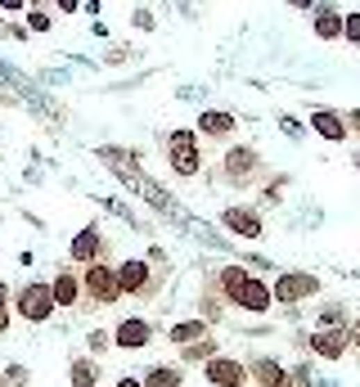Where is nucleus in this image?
Masks as SVG:
<instances>
[{
  "mask_svg": "<svg viewBox=\"0 0 360 387\" xmlns=\"http://www.w3.org/2000/svg\"><path fill=\"white\" fill-rule=\"evenodd\" d=\"M9 36H14V41H27V23H9Z\"/></svg>",
  "mask_w": 360,
  "mask_h": 387,
  "instance_id": "obj_33",
  "label": "nucleus"
},
{
  "mask_svg": "<svg viewBox=\"0 0 360 387\" xmlns=\"http://www.w3.org/2000/svg\"><path fill=\"white\" fill-rule=\"evenodd\" d=\"M9 324H14V293H9V284L0 279V338L9 334Z\"/></svg>",
  "mask_w": 360,
  "mask_h": 387,
  "instance_id": "obj_25",
  "label": "nucleus"
},
{
  "mask_svg": "<svg viewBox=\"0 0 360 387\" xmlns=\"http://www.w3.org/2000/svg\"><path fill=\"white\" fill-rule=\"evenodd\" d=\"M270 293L279 306H302V302H311L320 293V275H311V270H279Z\"/></svg>",
  "mask_w": 360,
  "mask_h": 387,
  "instance_id": "obj_6",
  "label": "nucleus"
},
{
  "mask_svg": "<svg viewBox=\"0 0 360 387\" xmlns=\"http://www.w3.org/2000/svg\"><path fill=\"white\" fill-rule=\"evenodd\" d=\"M248 383L252 387H297L293 383V370H284L275 356H252L248 361Z\"/></svg>",
  "mask_w": 360,
  "mask_h": 387,
  "instance_id": "obj_13",
  "label": "nucleus"
},
{
  "mask_svg": "<svg viewBox=\"0 0 360 387\" xmlns=\"http://www.w3.org/2000/svg\"><path fill=\"white\" fill-rule=\"evenodd\" d=\"M212 334V324H207V320H176L172 329H167V343L172 347H189V343H198V338H207Z\"/></svg>",
  "mask_w": 360,
  "mask_h": 387,
  "instance_id": "obj_19",
  "label": "nucleus"
},
{
  "mask_svg": "<svg viewBox=\"0 0 360 387\" xmlns=\"http://www.w3.org/2000/svg\"><path fill=\"white\" fill-rule=\"evenodd\" d=\"M216 347H221V343H216V338L212 334H207V338H198V343H189V347H180V365H198V361H212V356H216Z\"/></svg>",
  "mask_w": 360,
  "mask_h": 387,
  "instance_id": "obj_23",
  "label": "nucleus"
},
{
  "mask_svg": "<svg viewBox=\"0 0 360 387\" xmlns=\"http://www.w3.org/2000/svg\"><path fill=\"white\" fill-rule=\"evenodd\" d=\"M54 9H59V14H77L81 0H54Z\"/></svg>",
  "mask_w": 360,
  "mask_h": 387,
  "instance_id": "obj_31",
  "label": "nucleus"
},
{
  "mask_svg": "<svg viewBox=\"0 0 360 387\" xmlns=\"http://www.w3.org/2000/svg\"><path fill=\"white\" fill-rule=\"evenodd\" d=\"M99 387H104V383H99Z\"/></svg>",
  "mask_w": 360,
  "mask_h": 387,
  "instance_id": "obj_38",
  "label": "nucleus"
},
{
  "mask_svg": "<svg viewBox=\"0 0 360 387\" xmlns=\"http://www.w3.org/2000/svg\"><path fill=\"white\" fill-rule=\"evenodd\" d=\"M163 154H167V167H172L176 181H198L203 176V140H198V131H189V126L167 131Z\"/></svg>",
  "mask_w": 360,
  "mask_h": 387,
  "instance_id": "obj_1",
  "label": "nucleus"
},
{
  "mask_svg": "<svg viewBox=\"0 0 360 387\" xmlns=\"http://www.w3.org/2000/svg\"><path fill=\"white\" fill-rule=\"evenodd\" d=\"M261 167H266V163H261V154H257L252 145H230V149L221 154V181L248 190V185L261 176Z\"/></svg>",
  "mask_w": 360,
  "mask_h": 387,
  "instance_id": "obj_5",
  "label": "nucleus"
},
{
  "mask_svg": "<svg viewBox=\"0 0 360 387\" xmlns=\"http://www.w3.org/2000/svg\"><path fill=\"white\" fill-rule=\"evenodd\" d=\"M163 270L167 266H154V261L145 257H126L113 266V275H117V293L122 297H154L158 284H163Z\"/></svg>",
  "mask_w": 360,
  "mask_h": 387,
  "instance_id": "obj_2",
  "label": "nucleus"
},
{
  "mask_svg": "<svg viewBox=\"0 0 360 387\" xmlns=\"http://www.w3.org/2000/svg\"><path fill=\"white\" fill-rule=\"evenodd\" d=\"M279 126L288 131V135H302V126H297V117H279Z\"/></svg>",
  "mask_w": 360,
  "mask_h": 387,
  "instance_id": "obj_34",
  "label": "nucleus"
},
{
  "mask_svg": "<svg viewBox=\"0 0 360 387\" xmlns=\"http://www.w3.org/2000/svg\"><path fill=\"white\" fill-rule=\"evenodd\" d=\"M23 5H27V0H0V9H5V14H23Z\"/></svg>",
  "mask_w": 360,
  "mask_h": 387,
  "instance_id": "obj_32",
  "label": "nucleus"
},
{
  "mask_svg": "<svg viewBox=\"0 0 360 387\" xmlns=\"http://www.w3.org/2000/svg\"><path fill=\"white\" fill-rule=\"evenodd\" d=\"M234 306H239L243 315H266V311L275 306V293H270V284L261 275H248L243 288H239V297H234Z\"/></svg>",
  "mask_w": 360,
  "mask_h": 387,
  "instance_id": "obj_12",
  "label": "nucleus"
},
{
  "mask_svg": "<svg viewBox=\"0 0 360 387\" xmlns=\"http://www.w3.org/2000/svg\"><path fill=\"white\" fill-rule=\"evenodd\" d=\"M343 41L356 45L360 50V9H352V14H343Z\"/></svg>",
  "mask_w": 360,
  "mask_h": 387,
  "instance_id": "obj_27",
  "label": "nucleus"
},
{
  "mask_svg": "<svg viewBox=\"0 0 360 387\" xmlns=\"http://www.w3.org/2000/svg\"><path fill=\"white\" fill-rule=\"evenodd\" d=\"M68 383H72V387H99V383H104L99 361H95V356H77V361H72V370H68Z\"/></svg>",
  "mask_w": 360,
  "mask_h": 387,
  "instance_id": "obj_21",
  "label": "nucleus"
},
{
  "mask_svg": "<svg viewBox=\"0 0 360 387\" xmlns=\"http://www.w3.org/2000/svg\"><path fill=\"white\" fill-rule=\"evenodd\" d=\"M50 293H54V306H59V311L81 306V275L72 266H59V270H54V279H50Z\"/></svg>",
  "mask_w": 360,
  "mask_h": 387,
  "instance_id": "obj_15",
  "label": "nucleus"
},
{
  "mask_svg": "<svg viewBox=\"0 0 360 387\" xmlns=\"http://www.w3.org/2000/svg\"><path fill=\"white\" fill-rule=\"evenodd\" d=\"M113 387H145V383H140V379H131V374H122V379L113 383Z\"/></svg>",
  "mask_w": 360,
  "mask_h": 387,
  "instance_id": "obj_35",
  "label": "nucleus"
},
{
  "mask_svg": "<svg viewBox=\"0 0 360 387\" xmlns=\"http://www.w3.org/2000/svg\"><path fill=\"white\" fill-rule=\"evenodd\" d=\"M81 302H90V306H117L122 302L113 261H90V266H81Z\"/></svg>",
  "mask_w": 360,
  "mask_h": 387,
  "instance_id": "obj_4",
  "label": "nucleus"
},
{
  "mask_svg": "<svg viewBox=\"0 0 360 387\" xmlns=\"http://www.w3.org/2000/svg\"><path fill=\"white\" fill-rule=\"evenodd\" d=\"M54 18L50 9H45V0H32V9H27V32H50Z\"/></svg>",
  "mask_w": 360,
  "mask_h": 387,
  "instance_id": "obj_24",
  "label": "nucleus"
},
{
  "mask_svg": "<svg viewBox=\"0 0 360 387\" xmlns=\"http://www.w3.org/2000/svg\"><path fill=\"white\" fill-rule=\"evenodd\" d=\"M136 27L140 32H154V14H149V9H136Z\"/></svg>",
  "mask_w": 360,
  "mask_h": 387,
  "instance_id": "obj_28",
  "label": "nucleus"
},
{
  "mask_svg": "<svg viewBox=\"0 0 360 387\" xmlns=\"http://www.w3.org/2000/svg\"><path fill=\"white\" fill-rule=\"evenodd\" d=\"M140 383L145 387H185V370H180V365H149L145 374H140Z\"/></svg>",
  "mask_w": 360,
  "mask_h": 387,
  "instance_id": "obj_20",
  "label": "nucleus"
},
{
  "mask_svg": "<svg viewBox=\"0 0 360 387\" xmlns=\"http://www.w3.org/2000/svg\"><path fill=\"white\" fill-rule=\"evenodd\" d=\"M194 131H198V140H230L234 131H239V117L225 113V108H203L198 122H194Z\"/></svg>",
  "mask_w": 360,
  "mask_h": 387,
  "instance_id": "obj_14",
  "label": "nucleus"
},
{
  "mask_svg": "<svg viewBox=\"0 0 360 387\" xmlns=\"http://www.w3.org/2000/svg\"><path fill=\"white\" fill-rule=\"evenodd\" d=\"M288 5H293V9H311V0H288Z\"/></svg>",
  "mask_w": 360,
  "mask_h": 387,
  "instance_id": "obj_36",
  "label": "nucleus"
},
{
  "mask_svg": "<svg viewBox=\"0 0 360 387\" xmlns=\"http://www.w3.org/2000/svg\"><path fill=\"white\" fill-rule=\"evenodd\" d=\"M311 131H316L320 140H329V145H343L352 131H347V117L334 108H311Z\"/></svg>",
  "mask_w": 360,
  "mask_h": 387,
  "instance_id": "obj_16",
  "label": "nucleus"
},
{
  "mask_svg": "<svg viewBox=\"0 0 360 387\" xmlns=\"http://www.w3.org/2000/svg\"><path fill=\"white\" fill-rule=\"evenodd\" d=\"M347 338H352V347L360 352V315H352V324H347Z\"/></svg>",
  "mask_w": 360,
  "mask_h": 387,
  "instance_id": "obj_30",
  "label": "nucleus"
},
{
  "mask_svg": "<svg viewBox=\"0 0 360 387\" xmlns=\"http://www.w3.org/2000/svg\"><path fill=\"white\" fill-rule=\"evenodd\" d=\"M221 225L234 234V239H243V243H257L261 234H266V221H261V212H257V207H243V203L221 207Z\"/></svg>",
  "mask_w": 360,
  "mask_h": 387,
  "instance_id": "obj_7",
  "label": "nucleus"
},
{
  "mask_svg": "<svg viewBox=\"0 0 360 387\" xmlns=\"http://www.w3.org/2000/svg\"><path fill=\"white\" fill-rule=\"evenodd\" d=\"M356 172H360V154H356Z\"/></svg>",
  "mask_w": 360,
  "mask_h": 387,
  "instance_id": "obj_37",
  "label": "nucleus"
},
{
  "mask_svg": "<svg viewBox=\"0 0 360 387\" xmlns=\"http://www.w3.org/2000/svg\"><path fill=\"white\" fill-rule=\"evenodd\" d=\"M352 315H347V302H325L316 311V329H347Z\"/></svg>",
  "mask_w": 360,
  "mask_h": 387,
  "instance_id": "obj_22",
  "label": "nucleus"
},
{
  "mask_svg": "<svg viewBox=\"0 0 360 387\" xmlns=\"http://www.w3.org/2000/svg\"><path fill=\"white\" fill-rule=\"evenodd\" d=\"M343 117H347V131H352V135H360V108H347Z\"/></svg>",
  "mask_w": 360,
  "mask_h": 387,
  "instance_id": "obj_29",
  "label": "nucleus"
},
{
  "mask_svg": "<svg viewBox=\"0 0 360 387\" xmlns=\"http://www.w3.org/2000/svg\"><path fill=\"white\" fill-rule=\"evenodd\" d=\"M86 347H90V356H95V361H99V356L113 347V329H90V334H86Z\"/></svg>",
  "mask_w": 360,
  "mask_h": 387,
  "instance_id": "obj_26",
  "label": "nucleus"
},
{
  "mask_svg": "<svg viewBox=\"0 0 360 387\" xmlns=\"http://www.w3.org/2000/svg\"><path fill=\"white\" fill-rule=\"evenodd\" d=\"M154 343V324H149L145 315H122L117 329H113V347L117 352H145V347Z\"/></svg>",
  "mask_w": 360,
  "mask_h": 387,
  "instance_id": "obj_10",
  "label": "nucleus"
},
{
  "mask_svg": "<svg viewBox=\"0 0 360 387\" xmlns=\"http://www.w3.org/2000/svg\"><path fill=\"white\" fill-rule=\"evenodd\" d=\"M54 293H50V279H23V288L14 293V315L23 324H50L54 320Z\"/></svg>",
  "mask_w": 360,
  "mask_h": 387,
  "instance_id": "obj_3",
  "label": "nucleus"
},
{
  "mask_svg": "<svg viewBox=\"0 0 360 387\" xmlns=\"http://www.w3.org/2000/svg\"><path fill=\"white\" fill-rule=\"evenodd\" d=\"M248 275H252L248 266H221L212 275V288L221 293V302H230V306H234V297H239V288H243V279H248Z\"/></svg>",
  "mask_w": 360,
  "mask_h": 387,
  "instance_id": "obj_17",
  "label": "nucleus"
},
{
  "mask_svg": "<svg viewBox=\"0 0 360 387\" xmlns=\"http://www.w3.org/2000/svg\"><path fill=\"white\" fill-rule=\"evenodd\" d=\"M311 36H316V41H343V14L320 5L316 18H311Z\"/></svg>",
  "mask_w": 360,
  "mask_h": 387,
  "instance_id": "obj_18",
  "label": "nucleus"
},
{
  "mask_svg": "<svg viewBox=\"0 0 360 387\" xmlns=\"http://www.w3.org/2000/svg\"><path fill=\"white\" fill-rule=\"evenodd\" d=\"M203 379H207V387H252L248 365H243L239 356H221V352L203 365Z\"/></svg>",
  "mask_w": 360,
  "mask_h": 387,
  "instance_id": "obj_8",
  "label": "nucleus"
},
{
  "mask_svg": "<svg viewBox=\"0 0 360 387\" xmlns=\"http://www.w3.org/2000/svg\"><path fill=\"white\" fill-rule=\"evenodd\" d=\"M306 347H311V356L338 365L347 352H352V338H347V329H311V334H306Z\"/></svg>",
  "mask_w": 360,
  "mask_h": 387,
  "instance_id": "obj_9",
  "label": "nucleus"
},
{
  "mask_svg": "<svg viewBox=\"0 0 360 387\" xmlns=\"http://www.w3.org/2000/svg\"><path fill=\"white\" fill-rule=\"evenodd\" d=\"M104 252H108V243H104L99 225H86V230H77V234H72V243H68V261H72V266H90V261H104Z\"/></svg>",
  "mask_w": 360,
  "mask_h": 387,
  "instance_id": "obj_11",
  "label": "nucleus"
}]
</instances>
